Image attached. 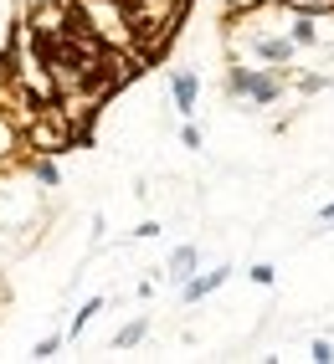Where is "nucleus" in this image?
Returning <instances> with one entry per match:
<instances>
[{
	"instance_id": "nucleus-11",
	"label": "nucleus",
	"mask_w": 334,
	"mask_h": 364,
	"mask_svg": "<svg viewBox=\"0 0 334 364\" xmlns=\"http://www.w3.org/2000/svg\"><path fill=\"white\" fill-rule=\"evenodd\" d=\"M62 344H67V333H46V338H41V344L31 349V359H52V354H57Z\"/></svg>"
},
{
	"instance_id": "nucleus-8",
	"label": "nucleus",
	"mask_w": 334,
	"mask_h": 364,
	"mask_svg": "<svg viewBox=\"0 0 334 364\" xmlns=\"http://www.w3.org/2000/svg\"><path fill=\"white\" fill-rule=\"evenodd\" d=\"M288 36H293V46H319V26H314V16H303V11H298V21H293V31H288Z\"/></svg>"
},
{
	"instance_id": "nucleus-12",
	"label": "nucleus",
	"mask_w": 334,
	"mask_h": 364,
	"mask_svg": "<svg viewBox=\"0 0 334 364\" xmlns=\"http://www.w3.org/2000/svg\"><path fill=\"white\" fill-rule=\"evenodd\" d=\"M308 359H314V364H329V359H334V344H329V338H314V344H308Z\"/></svg>"
},
{
	"instance_id": "nucleus-13",
	"label": "nucleus",
	"mask_w": 334,
	"mask_h": 364,
	"mask_svg": "<svg viewBox=\"0 0 334 364\" xmlns=\"http://www.w3.org/2000/svg\"><path fill=\"white\" fill-rule=\"evenodd\" d=\"M180 144H185V149H201V129H196V124H190V118H185V124H180Z\"/></svg>"
},
{
	"instance_id": "nucleus-15",
	"label": "nucleus",
	"mask_w": 334,
	"mask_h": 364,
	"mask_svg": "<svg viewBox=\"0 0 334 364\" xmlns=\"http://www.w3.org/2000/svg\"><path fill=\"white\" fill-rule=\"evenodd\" d=\"M324 87V77H319V72H308V77H298V92H319Z\"/></svg>"
},
{
	"instance_id": "nucleus-6",
	"label": "nucleus",
	"mask_w": 334,
	"mask_h": 364,
	"mask_svg": "<svg viewBox=\"0 0 334 364\" xmlns=\"http://www.w3.org/2000/svg\"><path fill=\"white\" fill-rule=\"evenodd\" d=\"M145 333H150V318L139 313V318H129L124 328L113 333V349H134V344H145Z\"/></svg>"
},
{
	"instance_id": "nucleus-4",
	"label": "nucleus",
	"mask_w": 334,
	"mask_h": 364,
	"mask_svg": "<svg viewBox=\"0 0 334 364\" xmlns=\"http://www.w3.org/2000/svg\"><path fill=\"white\" fill-rule=\"evenodd\" d=\"M226 277H231V267H211V272H196L190 282H180V298H185V303H201V298L216 293Z\"/></svg>"
},
{
	"instance_id": "nucleus-1",
	"label": "nucleus",
	"mask_w": 334,
	"mask_h": 364,
	"mask_svg": "<svg viewBox=\"0 0 334 364\" xmlns=\"http://www.w3.org/2000/svg\"><path fill=\"white\" fill-rule=\"evenodd\" d=\"M226 92L247 98L252 108H273L283 98V67H226Z\"/></svg>"
},
{
	"instance_id": "nucleus-5",
	"label": "nucleus",
	"mask_w": 334,
	"mask_h": 364,
	"mask_svg": "<svg viewBox=\"0 0 334 364\" xmlns=\"http://www.w3.org/2000/svg\"><path fill=\"white\" fill-rule=\"evenodd\" d=\"M196 272H201V252L196 247H175L170 262H165V277H170V282H190Z\"/></svg>"
},
{
	"instance_id": "nucleus-7",
	"label": "nucleus",
	"mask_w": 334,
	"mask_h": 364,
	"mask_svg": "<svg viewBox=\"0 0 334 364\" xmlns=\"http://www.w3.org/2000/svg\"><path fill=\"white\" fill-rule=\"evenodd\" d=\"M103 308H108L103 298H88V303H83V313H78V318H73V328H67V344H73V338H83V333H88V323H93V318H98V313H103Z\"/></svg>"
},
{
	"instance_id": "nucleus-3",
	"label": "nucleus",
	"mask_w": 334,
	"mask_h": 364,
	"mask_svg": "<svg viewBox=\"0 0 334 364\" xmlns=\"http://www.w3.org/2000/svg\"><path fill=\"white\" fill-rule=\"evenodd\" d=\"M170 98H175V113H180V118H190V113H196V98H201V77H196L190 67L170 72Z\"/></svg>"
},
{
	"instance_id": "nucleus-10",
	"label": "nucleus",
	"mask_w": 334,
	"mask_h": 364,
	"mask_svg": "<svg viewBox=\"0 0 334 364\" xmlns=\"http://www.w3.org/2000/svg\"><path fill=\"white\" fill-rule=\"evenodd\" d=\"M247 277H252L257 287H273V282H278V267H273V262H257V267H247Z\"/></svg>"
},
{
	"instance_id": "nucleus-14",
	"label": "nucleus",
	"mask_w": 334,
	"mask_h": 364,
	"mask_svg": "<svg viewBox=\"0 0 334 364\" xmlns=\"http://www.w3.org/2000/svg\"><path fill=\"white\" fill-rule=\"evenodd\" d=\"M155 236H160V221H139L134 226V241H155Z\"/></svg>"
},
{
	"instance_id": "nucleus-9",
	"label": "nucleus",
	"mask_w": 334,
	"mask_h": 364,
	"mask_svg": "<svg viewBox=\"0 0 334 364\" xmlns=\"http://www.w3.org/2000/svg\"><path fill=\"white\" fill-rule=\"evenodd\" d=\"M31 175H36L41 185H62V169H57L52 159H31Z\"/></svg>"
},
{
	"instance_id": "nucleus-2",
	"label": "nucleus",
	"mask_w": 334,
	"mask_h": 364,
	"mask_svg": "<svg viewBox=\"0 0 334 364\" xmlns=\"http://www.w3.org/2000/svg\"><path fill=\"white\" fill-rule=\"evenodd\" d=\"M293 36H252V57L257 62H268V67H283L288 72V62H293Z\"/></svg>"
}]
</instances>
